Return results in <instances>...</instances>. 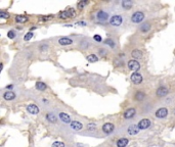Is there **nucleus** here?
Listing matches in <instances>:
<instances>
[{"label": "nucleus", "mask_w": 175, "mask_h": 147, "mask_svg": "<svg viewBox=\"0 0 175 147\" xmlns=\"http://www.w3.org/2000/svg\"><path fill=\"white\" fill-rule=\"evenodd\" d=\"M76 15V12L74 11V9H68V10H64V11L59 12V17L63 19V20H66V19H70V17H74Z\"/></svg>", "instance_id": "obj_1"}, {"label": "nucleus", "mask_w": 175, "mask_h": 147, "mask_svg": "<svg viewBox=\"0 0 175 147\" xmlns=\"http://www.w3.org/2000/svg\"><path fill=\"white\" fill-rule=\"evenodd\" d=\"M144 19V14L141 11H136L133 13V15L131 16V21L133 23H136V24H139L140 22H142Z\"/></svg>", "instance_id": "obj_2"}, {"label": "nucleus", "mask_w": 175, "mask_h": 147, "mask_svg": "<svg viewBox=\"0 0 175 147\" xmlns=\"http://www.w3.org/2000/svg\"><path fill=\"white\" fill-rule=\"evenodd\" d=\"M122 22H123V19L121 15H113L110 20V24L114 27H119L122 24Z\"/></svg>", "instance_id": "obj_3"}, {"label": "nucleus", "mask_w": 175, "mask_h": 147, "mask_svg": "<svg viewBox=\"0 0 175 147\" xmlns=\"http://www.w3.org/2000/svg\"><path fill=\"white\" fill-rule=\"evenodd\" d=\"M142 80H143V78H142V76H141L139 73H134L131 75V82H132L133 84H135V85L141 84V83H142Z\"/></svg>", "instance_id": "obj_4"}, {"label": "nucleus", "mask_w": 175, "mask_h": 147, "mask_svg": "<svg viewBox=\"0 0 175 147\" xmlns=\"http://www.w3.org/2000/svg\"><path fill=\"white\" fill-rule=\"evenodd\" d=\"M128 68H129V70H130V71L136 72V71H138V70L140 69V64L137 60L132 59V60L128 61Z\"/></svg>", "instance_id": "obj_5"}, {"label": "nucleus", "mask_w": 175, "mask_h": 147, "mask_svg": "<svg viewBox=\"0 0 175 147\" xmlns=\"http://www.w3.org/2000/svg\"><path fill=\"white\" fill-rule=\"evenodd\" d=\"M114 129H115V126L112 123H106L103 126V131L105 134H111L114 131Z\"/></svg>", "instance_id": "obj_6"}, {"label": "nucleus", "mask_w": 175, "mask_h": 147, "mask_svg": "<svg viewBox=\"0 0 175 147\" xmlns=\"http://www.w3.org/2000/svg\"><path fill=\"white\" fill-rule=\"evenodd\" d=\"M167 114H168V110L165 107H162V108H160V109L156 111V117L158 119H164V118L167 117Z\"/></svg>", "instance_id": "obj_7"}, {"label": "nucleus", "mask_w": 175, "mask_h": 147, "mask_svg": "<svg viewBox=\"0 0 175 147\" xmlns=\"http://www.w3.org/2000/svg\"><path fill=\"white\" fill-rule=\"evenodd\" d=\"M150 126H151V121L148 120V119H143V120H141V121L139 122V124H138V128H139L140 130L148 129Z\"/></svg>", "instance_id": "obj_8"}, {"label": "nucleus", "mask_w": 175, "mask_h": 147, "mask_svg": "<svg viewBox=\"0 0 175 147\" xmlns=\"http://www.w3.org/2000/svg\"><path fill=\"white\" fill-rule=\"evenodd\" d=\"M27 110H28V112L31 113V114H37V113L39 112V108H38V106L35 105V104H30V105H28V106H27Z\"/></svg>", "instance_id": "obj_9"}, {"label": "nucleus", "mask_w": 175, "mask_h": 147, "mask_svg": "<svg viewBox=\"0 0 175 147\" xmlns=\"http://www.w3.org/2000/svg\"><path fill=\"white\" fill-rule=\"evenodd\" d=\"M139 128H138V126H135V125H131L130 127L128 128V134L129 135H136L139 133Z\"/></svg>", "instance_id": "obj_10"}, {"label": "nucleus", "mask_w": 175, "mask_h": 147, "mask_svg": "<svg viewBox=\"0 0 175 147\" xmlns=\"http://www.w3.org/2000/svg\"><path fill=\"white\" fill-rule=\"evenodd\" d=\"M58 43L60 45H71L73 43V40L71 38H68V37H61V38H59Z\"/></svg>", "instance_id": "obj_11"}, {"label": "nucleus", "mask_w": 175, "mask_h": 147, "mask_svg": "<svg viewBox=\"0 0 175 147\" xmlns=\"http://www.w3.org/2000/svg\"><path fill=\"white\" fill-rule=\"evenodd\" d=\"M135 113H136V110L134 108H128L124 112V118L125 119H131V118H133L135 115Z\"/></svg>", "instance_id": "obj_12"}, {"label": "nucleus", "mask_w": 175, "mask_h": 147, "mask_svg": "<svg viewBox=\"0 0 175 147\" xmlns=\"http://www.w3.org/2000/svg\"><path fill=\"white\" fill-rule=\"evenodd\" d=\"M71 128L75 131H79L83 128V125L78 121H73V122H71Z\"/></svg>", "instance_id": "obj_13"}, {"label": "nucleus", "mask_w": 175, "mask_h": 147, "mask_svg": "<svg viewBox=\"0 0 175 147\" xmlns=\"http://www.w3.org/2000/svg\"><path fill=\"white\" fill-rule=\"evenodd\" d=\"M59 119L65 123V124H69V123L71 124L70 115H69L68 113H66V112H60V113H59Z\"/></svg>", "instance_id": "obj_14"}, {"label": "nucleus", "mask_w": 175, "mask_h": 147, "mask_svg": "<svg viewBox=\"0 0 175 147\" xmlns=\"http://www.w3.org/2000/svg\"><path fill=\"white\" fill-rule=\"evenodd\" d=\"M167 93H168V90H167V88H165V87H160V88L157 90V96H158V97H164V96L167 95Z\"/></svg>", "instance_id": "obj_15"}, {"label": "nucleus", "mask_w": 175, "mask_h": 147, "mask_svg": "<svg viewBox=\"0 0 175 147\" xmlns=\"http://www.w3.org/2000/svg\"><path fill=\"white\" fill-rule=\"evenodd\" d=\"M108 17H109V14H108L106 12L103 11V10H100V11L97 12V19H98L99 21L105 22V21L108 20Z\"/></svg>", "instance_id": "obj_16"}, {"label": "nucleus", "mask_w": 175, "mask_h": 147, "mask_svg": "<svg viewBox=\"0 0 175 147\" xmlns=\"http://www.w3.org/2000/svg\"><path fill=\"white\" fill-rule=\"evenodd\" d=\"M3 98H4L5 100H13V99L15 98V93L12 92V91H7V92L4 93Z\"/></svg>", "instance_id": "obj_17"}, {"label": "nucleus", "mask_w": 175, "mask_h": 147, "mask_svg": "<svg viewBox=\"0 0 175 147\" xmlns=\"http://www.w3.org/2000/svg\"><path fill=\"white\" fill-rule=\"evenodd\" d=\"M128 144V139L127 138H121L117 141V146L118 147H126Z\"/></svg>", "instance_id": "obj_18"}, {"label": "nucleus", "mask_w": 175, "mask_h": 147, "mask_svg": "<svg viewBox=\"0 0 175 147\" xmlns=\"http://www.w3.org/2000/svg\"><path fill=\"white\" fill-rule=\"evenodd\" d=\"M15 21H16V23L25 24L26 22H28V16H26V15H16L15 16Z\"/></svg>", "instance_id": "obj_19"}, {"label": "nucleus", "mask_w": 175, "mask_h": 147, "mask_svg": "<svg viewBox=\"0 0 175 147\" xmlns=\"http://www.w3.org/2000/svg\"><path fill=\"white\" fill-rule=\"evenodd\" d=\"M46 119L47 121L49 123H51V124H55L57 121H58V119H57V117L53 114V113H47L46 114Z\"/></svg>", "instance_id": "obj_20"}, {"label": "nucleus", "mask_w": 175, "mask_h": 147, "mask_svg": "<svg viewBox=\"0 0 175 147\" xmlns=\"http://www.w3.org/2000/svg\"><path fill=\"white\" fill-rule=\"evenodd\" d=\"M47 88V86L43 83V82H40V81H38L37 83H36V89L37 90H39V91H45Z\"/></svg>", "instance_id": "obj_21"}, {"label": "nucleus", "mask_w": 175, "mask_h": 147, "mask_svg": "<svg viewBox=\"0 0 175 147\" xmlns=\"http://www.w3.org/2000/svg\"><path fill=\"white\" fill-rule=\"evenodd\" d=\"M132 57L134 58H141L142 57V52L140 51L139 49H135L132 51Z\"/></svg>", "instance_id": "obj_22"}, {"label": "nucleus", "mask_w": 175, "mask_h": 147, "mask_svg": "<svg viewBox=\"0 0 175 147\" xmlns=\"http://www.w3.org/2000/svg\"><path fill=\"white\" fill-rule=\"evenodd\" d=\"M122 6H123V8H125V9H129V8H131V6H132V1L124 0V1L122 2Z\"/></svg>", "instance_id": "obj_23"}, {"label": "nucleus", "mask_w": 175, "mask_h": 147, "mask_svg": "<svg viewBox=\"0 0 175 147\" xmlns=\"http://www.w3.org/2000/svg\"><path fill=\"white\" fill-rule=\"evenodd\" d=\"M150 28H151V26H150V24H142L141 26H140L139 30L142 32V33H146L149 30H150Z\"/></svg>", "instance_id": "obj_24"}, {"label": "nucleus", "mask_w": 175, "mask_h": 147, "mask_svg": "<svg viewBox=\"0 0 175 147\" xmlns=\"http://www.w3.org/2000/svg\"><path fill=\"white\" fill-rule=\"evenodd\" d=\"M87 60L90 61V62H96V61L98 60V57L95 54H90V55L87 56Z\"/></svg>", "instance_id": "obj_25"}, {"label": "nucleus", "mask_w": 175, "mask_h": 147, "mask_svg": "<svg viewBox=\"0 0 175 147\" xmlns=\"http://www.w3.org/2000/svg\"><path fill=\"white\" fill-rule=\"evenodd\" d=\"M143 98H144V94H143L142 92H137V93L135 94V99H136V100H139L140 101V100H142Z\"/></svg>", "instance_id": "obj_26"}, {"label": "nucleus", "mask_w": 175, "mask_h": 147, "mask_svg": "<svg viewBox=\"0 0 175 147\" xmlns=\"http://www.w3.org/2000/svg\"><path fill=\"white\" fill-rule=\"evenodd\" d=\"M31 38H33V33H32V32H28V33L25 35V37H24L25 41H29Z\"/></svg>", "instance_id": "obj_27"}, {"label": "nucleus", "mask_w": 175, "mask_h": 147, "mask_svg": "<svg viewBox=\"0 0 175 147\" xmlns=\"http://www.w3.org/2000/svg\"><path fill=\"white\" fill-rule=\"evenodd\" d=\"M51 147H65V144L63 143V142H59V141H55L52 145H51Z\"/></svg>", "instance_id": "obj_28"}, {"label": "nucleus", "mask_w": 175, "mask_h": 147, "mask_svg": "<svg viewBox=\"0 0 175 147\" xmlns=\"http://www.w3.org/2000/svg\"><path fill=\"white\" fill-rule=\"evenodd\" d=\"M87 3H88L87 1H80V2L78 3V5H77V6H78V8H79V9H83V8H84V6H85Z\"/></svg>", "instance_id": "obj_29"}, {"label": "nucleus", "mask_w": 175, "mask_h": 147, "mask_svg": "<svg viewBox=\"0 0 175 147\" xmlns=\"http://www.w3.org/2000/svg\"><path fill=\"white\" fill-rule=\"evenodd\" d=\"M0 16L3 17V19H8L9 17V14L7 12H4V11H0Z\"/></svg>", "instance_id": "obj_30"}, {"label": "nucleus", "mask_w": 175, "mask_h": 147, "mask_svg": "<svg viewBox=\"0 0 175 147\" xmlns=\"http://www.w3.org/2000/svg\"><path fill=\"white\" fill-rule=\"evenodd\" d=\"M105 44H108V45H110L111 47H114L115 46V44H114V42L111 40V39H108V40H105Z\"/></svg>", "instance_id": "obj_31"}, {"label": "nucleus", "mask_w": 175, "mask_h": 147, "mask_svg": "<svg viewBox=\"0 0 175 147\" xmlns=\"http://www.w3.org/2000/svg\"><path fill=\"white\" fill-rule=\"evenodd\" d=\"M14 36H15V34H14V32H13V31H9V32L7 33V37H8L9 39H13Z\"/></svg>", "instance_id": "obj_32"}, {"label": "nucleus", "mask_w": 175, "mask_h": 147, "mask_svg": "<svg viewBox=\"0 0 175 147\" xmlns=\"http://www.w3.org/2000/svg\"><path fill=\"white\" fill-rule=\"evenodd\" d=\"M93 39L96 41V42H101V40H103V39H101V37L99 36V35H94Z\"/></svg>", "instance_id": "obj_33"}, {"label": "nucleus", "mask_w": 175, "mask_h": 147, "mask_svg": "<svg viewBox=\"0 0 175 147\" xmlns=\"http://www.w3.org/2000/svg\"><path fill=\"white\" fill-rule=\"evenodd\" d=\"M39 48H40V50H46V48H48V46H47V45H42V46H40Z\"/></svg>", "instance_id": "obj_34"}]
</instances>
